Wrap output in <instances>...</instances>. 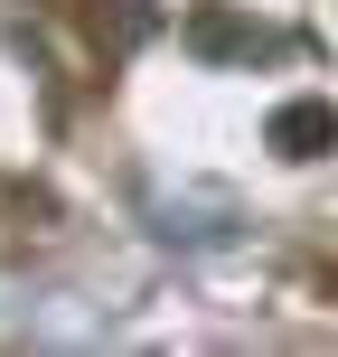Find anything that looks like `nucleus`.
I'll return each instance as SVG.
<instances>
[{
  "label": "nucleus",
  "instance_id": "1",
  "mask_svg": "<svg viewBox=\"0 0 338 357\" xmlns=\"http://www.w3.org/2000/svg\"><path fill=\"white\" fill-rule=\"evenodd\" d=\"M272 142H338V113H320V104H291V113H272Z\"/></svg>",
  "mask_w": 338,
  "mask_h": 357
}]
</instances>
